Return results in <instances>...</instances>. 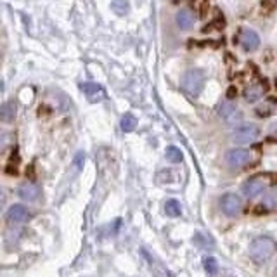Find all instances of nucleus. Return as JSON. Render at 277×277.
I'll return each mask as SVG.
<instances>
[{
  "instance_id": "1",
  "label": "nucleus",
  "mask_w": 277,
  "mask_h": 277,
  "mask_svg": "<svg viewBox=\"0 0 277 277\" xmlns=\"http://www.w3.org/2000/svg\"><path fill=\"white\" fill-rule=\"evenodd\" d=\"M277 250V244L272 237L262 236L258 239H255L250 246V255L257 264H265L267 260H271L274 257Z\"/></svg>"
},
{
  "instance_id": "2",
  "label": "nucleus",
  "mask_w": 277,
  "mask_h": 277,
  "mask_svg": "<svg viewBox=\"0 0 277 277\" xmlns=\"http://www.w3.org/2000/svg\"><path fill=\"white\" fill-rule=\"evenodd\" d=\"M267 185H277V173H258L248 178L243 187V192L246 198H255L262 194Z\"/></svg>"
},
{
  "instance_id": "3",
  "label": "nucleus",
  "mask_w": 277,
  "mask_h": 277,
  "mask_svg": "<svg viewBox=\"0 0 277 277\" xmlns=\"http://www.w3.org/2000/svg\"><path fill=\"white\" fill-rule=\"evenodd\" d=\"M205 85V73L201 69H189L182 78V89L189 94L191 97L199 96Z\"/></svg>"
},
{
  "instance_id": "4",
  "label": "nucleus",
  "mask_w": 277,
  "mask_h": 277,
  "mask_svg": "<svg viewBox=\"0 0 277 277\" xmlns=\"http://www.w3.org/2000/svg\"><path fill=\"white\" fill-rule=\"evenodd\" d=\"M258 135H260V128L258 127H255V125H243V127L236 128V132L232 134V140L237 146H244V144L257 140Z\"/></svg>"
},
{
  "instance_id": "5",
  "label": "nucleus",
  "mask_w": 277,
  "mask_h": 277,
  "mask_svg": "<svg viewBox=\"0 0 277 277\" xmlns=\"http://www.w3.org/2000/svg\"><path fill=\"white\" fill-rule=\"evenodd\" d=\"M220 208L225 215L236 217L243 210V201L237 194H223L220 198Z\"/></svg>"
},
{
  "instance_id": "6",
  "label": "nucleus",
  "mask_w": 277,
  "mask_h": 277,
  "mask_svg": "<svg viewBox=\"0 0 277 277\" xmlns=\"http://www.w3.org/2000/svg\"><path fill=\"white\" fill-rule=\"evenodd\" d=\"M239 44L246 52H253L260 45V37H258L257 31L250 30V28H243L239 31Z\"/></svg>"
},
{
  "instance_id": "7",
  "label": "nucleus",
  "mask_w": 277,
  "mask_h": 277,
  "mask_svg": "<svg viewBox=\"0 0 277 277\" xmlns=\"http://www.w3.org/2000/svg\"><path fill=\"white\" fill-rule=\"evenodd\" d=\"M31 219L30 210L24 205H12L7 212V222L14 223V225H19V223H24Z\"/></svg>"
},
{
  "instance_id": "8",
  "label": "nucleus",
  "mask_w": 277,
  "mask_h": 277,
  "mask_svg": "<svg viewBox=\"0 0 277 277\" xmlns=\"http://www.w3.org/2000/svg\"><path fill=\"white\" fill-rule=\"evenodd\" d=\"M225 161L230 168H241L250 161V153L243 147H236V149H230L225 154Z\"/></svg>"
},
{
  "instance_id": "9",
  "label": "nucleus",
  "mask_w": 277,
  "mask_h": 277,
  "mask_svg": "<svg viewBox=\"0 0 277 277\" xmlns=\"http://www.w3.org/2000/svg\"><path fill=\"white\" fill-rule=\"evenodd\" d=\"M82 90H83V94H85L87 99H89L90 103H99V101H103L104 97H106V92H104L103 87L97 85V83H92V82L83 83Z\"/></svg>"
},
{
  "instance_id": "10",
  "label": "nucleus",
  "mask_w": 277,
  "mask_h": 277,
  "mask_svg": "<svg viewBox=\"0 0 277 277\" xmlns=\"http://www.w3.org/2000/svg\"><path fill=\"white\" fill-rule=\"evenodd\" d=\"M40 187L33 182H26V184H21L19 189H17V194L19 198H23L24 201H37L40 198Z\"/></svg>"
},
{
  "instance_id": "11",
  "label": "nucleus",
  "mask_w": 277,
  "mask_h": 277,
  "mask_svg": "<svg viewBox=\"0 0 277 277\" xmlns=\"http://www.w3.org/2000/svg\"><path fill=\"white\" fill-rule=\"evenodd\" d=\"M265 89H269V82H264L262 85L253 83V85L246 87V90H244V99H246L248 103H257V101L264 96Z\"/></svg>"
},
{
  "instance_id": "12",
  "label": "nucleus",
  "mask_w": 277,
  "mask_h": 277,
  "mask_svg": "<svg viewBox=\"0 0 277 277\" xmlns=\"http://www.w3.org/2000/svg\"><path fill=\"white\" fill-rule=\"evenodd\" d=\"M194 21H196V17H194V14L191 12V10H187V9H184V10H180V12L177 14V24H178V28L180 30H191L192 26H194Z\"/></svg>"
},
{
  "instance_id": "13",
  "label": "nucleus",
  "mask_w": 277,
  "mask_h": 277,
  "mask_svg": "<svg viewBox=\"0 0 277 277\" xmlns=\"http://www.w3.org/2000/svg\"><path fill=\"white\" fill-rule=\"evenodd\" d=\"M236 113H237V108H236V103H234V101L227 99V101H223V103L219 106L220 118H223V120H227V121H229Z\"/></svg>"
},
{
  "instance_id": "14",
  "label": "nucleus",
  "mask_w": 277,
  "mask_h": 277,
  "mask_svg": "<svg viewBox=\"0 0 277 277\" xmlns=\"http://www.w3.org/2000/svg\"><path fill=\"white\" fill-rule=\"evenodd\" d=\"M14 118H16V104H14L12 101L3 103L2 106H0V120L9 123V121H12Z\"/></svg>"
},
{
  "instance_id": "15",
  "label": "nucleus",
  "mask_w": 277,
  "mask_h": 277,
  "mask_svg": "<svg viewBox=\"0 0 277 277\" xmlns=\"http://www.w3.org/2000/svg\"><path fill=\"white\" fill-rule=\"evenodd\" d=\"M121 130L123 132H132V130H135L137 128V118L134 116V114H125L123 118H121Z\"/></svg>"
},
{
  "instance_id": "16",
  "label": "nucleus",
  "mask_w": 277,
  "mask_h": 277,
  "mask_svg": "<svg viewBox=\"0 0 277 277\" xmlns=\"http://www.w3.org/2000/svg\"><path fill=\"white\" fill-rule=\"evenodd\" d=\"M166 158L171 161V163H182V160H184V154H182V151L178 149V147L168 146L166 147Z\"/></svg>"
},
{
  "instance_id": "17",
  "label": "nucleus",
  "mask_w": 277,
  "mask_h": 277,
  "mask_svg": "<svg viewBox=\"0 0 277 277\" xmlns=\"http://www.w3.org/2000/svg\"><path fill=\"white\" fill-rule=\"evenodd\" d=\"M165 212H166L168 217H178L182 212L180 203H178L177 199H170V201H166V205H165Z\"/></svg>"
},
{
  "instance_id": "18",
  "label": "nucleus",
  "mask_w": 277,
  "mask_h": 277,
  "mask_svg": "<svg viewBox=\"0 0 277 277\" xmlns=\"http://www.w3.org/2000/svg\"><path fill=\"white\" fill-rule=\"evenodd\" d=\"M203 265H205V271L208 272L210 276H215L219 272V262H217L215 257H206L203 260Z\"/></svg>"
},
{
  "instance_id": "19",
  "label": "nucleus",
  "mask_w": 277,
  "mask_h": 277,
  "mask_svg": "<svg viewBox=\"0 0 277 277\" xmlns=\"http://www.w3.org/2000/svg\"><path fill=\"white\" fill-rule=\"evenodd\" d=\"M223 28H225V19H223L220 14H217L215 21H212L210 24H206V26L203 28V31L208 33V31H212V30H223Z\"/></svg>"
},
{
  "instance_id": "20",
  "label": "nucleus",
  "mask_w": 277,
  "mask_h": 277,
  "mask_svg": "<svg viewBox=\"0 0 277 277\" xmlns=\"http://www.w3.org/2000/svg\"><path fill=\"white\" fill-rule=\"evenodd\" d=\"M111 7H113V10L118 16H125V14L128 12V9H130L127 0H114V2L111 3Z\"/></svg>"
},
{
  "instance_id": "21",
  "label": "nucleus",
  "mask_w": 277,
  "mask_h": 277,
  "mask_svg": "<svg viewBox=\"0 0 277 277\" xmlns=\"http://www.w3.org/2000/svg\"><path fill=\"white\" fill-rule=\"evenodd\" d=\"M192 7L199 12V16H205L210 9V0H194L192 2Z\"/></svg>"
},
{
  "instance_id": "22",
  "label": "nucleus",
  "mask_w": 277,
  "mask_h": 277,
  "mask_svg": "<svg viewBox=\"0 0 277 277\" xmlns=\"http://www.w3.org/2000/svg\"><path fill=\"white\" fill-rule=\"evenodd\" d=\"M171 178H173V175H171L170 170H161V171H158V175H156L158 184H168Z\"/></svg>"
},
{
  "instance_id": "23",
  "label": "nucleus",
  "mask_w": 277,
  "mask_h": 277,
  "mask_svg": "<svg viewBox=\"0 0 277 277\" xmlns=\"http://www.w3.org/2000/svg\"><path fill=\"white\" fill-rule=\"evenodd\" d=\"M264 205L267 206L269 210H274V208H277V196H274V194L267 196V199H265V201H264Z\"/></svg>"
},
{
  "instance_id": "24",
  "label": "nucleus",
  "mask_w": 277,
  "mask_h": 277,
  "mask_svg": "<svg viewBox=\"0 0 277 277\" xmlns=\"http://www.w3.org/2000/svg\"><path fill=\"white\" fill-rule=\"evenodd\" d=\"M276 2L277 0H262V10H264V12H271L276 7Z\"/></svg>"
},
{
  "instance_id": "25",
  "label": "nucleus",
  "mask_w": 277,
  "mask_h": 277,
  "mask_svg": "<svg viewBox=\"0 0 277 277\" xmlns=\"http://www.w3.org/2000/svg\"><path fill=\"white\" fill-rule=\"evenodd\" d=\"M7 142H9V134H7L3 128H0V149H2Z\"/></svg>"
},
{
  "instance_id": "26",
  "label": "nucleus",
  "mask_w": 277,
  "mask_h": 277,
  "mask_svg": "<svg viewBox=\"0 0 277 277\" xmlns=\"http://www.w3.org/2000/svg\"><path fill=\"white\" fill-rule=\"evenodd\" d=\"M253 213L255 215H265V213H269V208L265 205H257L253 208Z\"/></svg>"
},
{
  "instance_id": "27",
  "label": "nucleus",
  "mask_w": 277,
  "mask_h": 277,
  "mask_svg": "<svg viewBox=\"0 0 277 277\" xmlns=\"http://www.w3.org/2000/svg\"><path fill=\"white\" fill-rule=\"evenodd\" d=\"M83 161H85V154H83V153H78V154H76V158H75V166L78 168V170L83 166Z\"/></svg>"
},
{
  "instance_id": "28",
  "label": "nucleus",
  "mask_w": 277,
  "mask_h": 277,
  "mask_svg": "<svg viewBox=\"0 0 277 277\" xmlns=\"http://www.w3.org/2000/svg\"><path fill=\"white\" fill-rule=\"evenodd\" d=\"M257 114L260 118H265V116H269V114H271V110H269V108H258L257 110Z\"/></svg>"
},
{
  "instance_id": "29",
  "label": "nucleus",
  "mask_w": 277,
  "mask_h": 277,
  "mask_svg": "<svg viewBox=\"0 0 277 277\" xmlns=\"http://www.w3.org/2000/svg\"><path fill=\"white\" fill-rule=\"evenodd\" d=\"M5 203H7V196H5V192H3L2 189H0V210H2L3 206H5Z\"/></svg>"
},
{
  "instance_id": "30",
  "label": "nucleus",
  "mask_w": 277,
  "mask_h": 277,
  "mask_svg": "<svg viewBox=\"0 0 277 277\" xmlns=\"http://www.w3.org/2000/svg\"><path fill=\"white\" fill-rule=\"evenodd\" d=\"M236 96H237V90H236V87H230V89H229V92H227V97H229V101H232Z\"/></svg>"
},
{
  "instance_id": "31",
  "label": "nucleus",
  "mask_w": 277,
  "mask_h": 277,
  "mask_svg": "<svg viewBox=\"0 0 277 277\" xmlns=\"http://www.w3.org/2000/svg\"><path fill=\"white\" fill-rule=\"evenodd\" d=\"M276 85H277V80H276Z\"/></svg>"
}]
</instances>
